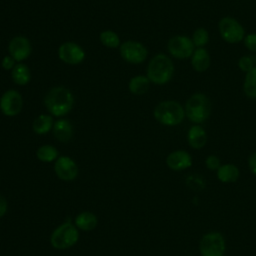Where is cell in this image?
<instances>
[{
	"instance_id": "cell-29",
	"label": "cell",
	"mask_w": 256,
	"mask_h": 256,
	"mask_svg": "<svg viewBox=\"0 0 256 256\" xmlns=\"http://www.w3.org/2000/svg\"><path fill=\"white\" fill-rule=\"evenodd\" d=\"M244 46L251 52H256V33H249L245 35L244 39Z\"/></svg>"
},
{
	"instance_id": "cell-8",
	"label": "cell",
	"mask_w": 256,
	"mask_h": 256,
	"mask_svg": "<svg viewBox=\"0 0 256 256\" xmlns=\"http://www.w3.org/2000/svg\"><path fill=\"white\" fill-rule=\"evenodd\" d=\"M167 49L170 55L176 59H188L191 58L195 46L190 37L175 35L168 40Z\"/></svg>"
},
{
	"instance_id": "cell-32",
	"label": "cell",
	"mask_w": 256,
	"mask_h": 256,
	"mask_svg": "<svg viewBox=\"0 0 256 256\" xmlns=\"http://www.w3.org/2000/svg\"><path fill=\"white\" fill-rule=\"evenodd\" d=\"M7 211V201L6 199L0 195V218L6 213Z\"/></svg>"
},
{
	"instance_id": "cell-2",
	"label": "cell",
	"mask_w": 256,
	"mask_h": 256,
	"mask_svg": "<svg viewBox=\"0 0 256 256\" xmlns=\"http://www.w3.org/2000/svg\"><path fill=\"white\" fill-rule=\"evenodd\" d=\"M174 63L165 54L155 55L148 63L147 77L151 83L164 85L168 83L174 74Z\"/></svg>"
},
{
	"instance_id": "cell-12",
	"label": "cell",
	"mask_w": 256,
	"mask_h": 256,
	"mask_svg": "<svg viewBox=\"0 0 256 256\" xmlns=\"http://www.w3.org/2000/svg\"><path fill=\"white\" fill-rule=\"evenodd\" d=\"M54 170L58 178L64 181H71L78 175V167L73 159L68 156H60L54 164Z\"/></svg>"
},
{
	"instance_id": "cell-16",
	"label": "cell",
	"mask_w": 256,
	"mask_h": 256,
	"mask_svg": "<svg viewBox=\"0 0 256 256\" xmlns=\"http://www.w3.org/2000/svg\"><path fill=\"white\" fill-rule=\"evenodd\" d=\"M190 62L192 65V68L199 73L205 72L208 70L210 63H211V58L210 54L205 48H195L191 58Z\"/></svg>"
},
{
	"instance_id": "cell-7",
	"label": "cell",
	"mask_w": 256,
	"mask_h": 256,
	"mask_svg": "<svg viewBox=\"0 0 256 256\" xmlns=\"http://www.w3.org/2000/svg\"><path fill=\"white\" fill-rule=\"evenodd\" d=\"M225 249L224 237L218 232L207 233L200 240L199 251L201 256H223Z\"/></svg>"
},
{
	"instance_id": "cell-17",
	"label": "cell",
	"mask_w": 256,
	"mask_h": 256,
	"mask_svg": "<svg viewBox=\"0 0 256 256\" xmlns=\"http://www.w3.org/2000/svg\"><path fill=\"white\" fill-rule=\"evenodd\" d=\"M53 134L60 142H68L73 135V128L67 119H59L53 125Z\"/></svg>"
},
{
	"instance_id": "cell-22",
	"label": "cell",
	"mask_w": 256,
	"mask_h": 256,
	"mask_svg": "<svg viewBox=\"0 0 256 256\" xmlns=\"http://www.w3.org/2000/svg\"><path fill=\"white\" fill-rule=\"evenodd\" d=\"M97 217L91 212H82L78 214L75 219L76 227L84 231H90L94 229L97 225Z\"/></svg>"
},
{
	"instance_id": "cell-21",
	"label": "cell",
	"mask_w": 256,
	"mask_h": 256,
	"mask_svg": "<svg viewBox=\"0 0 256 256\" xmlns=\"http://www.w3.org/2000/svg\"><path fill=\"white\" fill-rule=\"evenodd\" d=\"M54 122L51 115L41 114L39 115L32 124V129L36 134L43 135L48 133L53 128Z\"/></svg>"
},
{
	"instance_id": "cell-1",
	"label": "cell",
	"mask_w": 256,
	"mask_h": 256,
	"mask_svg": "<svg viewBox=\"0 0 256 256\" xmlns=\"http://www.w3.org/2000/svg\"><path fill=\"white\" fill-rule=\"evenodd\" d=\"M44 104L49 113L55 117H61L69 113L74 104L71 91L65 87H54L46 94Z\"/></svg>"
},
{
	"instance_id": "cell-13",
	"label": "cell",
	"mask_w": 256,
	"mask_h": 256,
	"mask_svg": "<svg viewBox=\"0 0 256 256\" xmlns=\"http://www.w3.org/2000/svg\"><path fill=\"white\" fill-rule=\"evenodd\" d=\"M8 51H9V55L15 61L20 62L28 58V56L31 54L32 47H31L30 41L26 37L16 36L12 38V40L9 42Z\"/></svg>"
},
{
	"instance_id": "cell-9",
	"label": "cell",
	"mask_w": 256,
	"mask_h": 256,
	"mask_svg": "<svg viewBox=\"0 0 256 256\" xmlns=\"http://www.w3.org/2000/svg\"><path fill=\"white\" fill-rule=\"evenodd\" d=\"M120 55L128 63L140 64L147 58L148 51L142 43L128 40L120 45Z\"/></svg>"
},
{
	"instance_id": "cell-27",
	"label": "cell",
	"mask_w": 256,
	"mask_h": 256,
	"mask_svg": "<svg viewBox=\"0 0 256 256\" xmlns=\"http://www.w3.org/2000/svg\"><path fill=\"white\" fill-rule=\"evenodd\" d=\"M238 67L241 71H243L244 73H247L255 67L254 61L250 56H242L238 60Z\"/></svg>"
},
{
	"instance_id": "cell-11",
	"label": "cell",
	"mask_w": 256,
	"mask_h": 256,
	"mask_svg": "<svg viewBox=\"0 0 256 256\" xmlns=\"http://www.w3.org/2000/svg\"><path fill=\"white\" fill-rule=\"evenodd\" d=\"M58 56L66 64L76 65L85 58V52L81 46L75 42H64L58 49Z\"/></svg>"
},
{
	"instance_id": "cell-18",
	"label": "cell",
	"mask_w": 256,
	"mask_h": 256,
	"mask_svg": "<svg viewBox=\"0 0 256 256\" xmlns=\"http://www.w3.org/2000/svg\"><path fill=\"white\" fill-rule=\"evenodd\" d=\"M240 171L234 164L227 163L221 165L217 170V178L223 183H233L238 180Z\"/></svg>"
},
{
	"instance_id": "cell-15",
	"label": "cell",
	"mask_w": 256,
	"mask_h": 256,
	"mask_svg": "<svg viewBox=\"0 0 256 256\" xmlns=\"http://www.w3.org/2000/svg\"><path fill=\"white\" fill-rule=\"evenodd\" d=\"M207 140V133L201 125L195 124L189 128L187 132V141L191 148L201 149L206 145Z\"/></svg>"
},
{
	"instance_id": "cell-5",
	"label": "cell",
	"mask_w": 256,
	"mask_h": 256,
	"mask_svg": "<svg viewBox=\"0 0 256 256\" xmlns=\"http://www.w3.org/2000/svg\"><path fill=\"white\" fill-rule=\"evenodd\" d=\"M79 233L77 228L71 223H63L57 227L50 238L51 245L55 249H68L78 241Z\"/></svg>"
},
{
	"instance_id": "cell-24",
	"label": "cell",
	"mask_w": 256,
	"mask_h": 256,
	"mask_svg": "<svg viewBox=\"0 0 256 256\" xmlns=\"http://www.w3.org/2000/svg\"><path fill=\"white\" fill-rule=\"evenodd\" d=\"M37 158L42 162H52L57 160L58 158V151L52 145H42L36 151Z\"/></svg>"
},
{
	"instance_id": "cell-30",
	"label": "cell",
	"mask_w": 256,
	"mask_h": 256,
	"mask_svg": "<svg viewBox=\"0 0 256 256\" xmlns=\"http://www.w3.org/2000/svg\"><path fill=\"white\" fill-rule=\"evenodd\" d=\"M14 66H15V60L10 55L5 56L2 59V67L5 70H12Z\"/></svg>"
},
{
	"instance_id": "cell-14",
	"label": "cell",
	"mask_w": 256,
	"mask_h": 256,
	"mask_svg": "<svg viewBox=\"0 0 256 256\" xmlns=\"http://www.w3.org/2000/svg\"><path fill=\"white\" fill-rule=\"evenodd\" d=\"M167 166L174 171H182L192 165V157L185 150H175L166 158Z\"/></svg>"
},
{
	"instance_id": "cell-3",
	"label": "cell",
	"mask_w": 256,
	"mask_h": 256,
	"mask_svg": "<svg viewBox=\"0 0 256 256\" xmlns=\"http://www.w3.org/2000/svg\"><path fill=\"white\" fill-rule=\"evenodd\" d=\"M211 101L207 95L201 92L192 94L185 103V116L194 124L205 122L211 114Z\"/></svg>"
},
{
	"instance_id": "cell-19",
	"label": "cell",
	"mask_w": 256,
	"mask_h": 256,
	"mask_svg": "<svg viewBox=\"0 0 256 256\" xmlns=\"http://www.w3.org/2000/svg\"><path fill=\"white\" fill-rule=\"evenodd\" d=\"M150 83L151 82L147 76L137 75L130 79L128 88L131 93L136 94V95H142L148 91V89L150 87Z\"/></svg>"
},
{
	"instance_id": "cell-25",
	"label": "cell",
	"mask_w": 256,
	"mask_h": 256,
	"mask_svg": "<svg viewBox=\"0 0 256 256\" xmlns=\"http://www.w3.org/2000/svg\"><path fill=\"white\" fill-rule=\"evenodd\" d=\"M191 39L195 48H204L209 42V32L204 27H199L193 32Z\"/></svg>"
},
{
	"instance_id": "cell-31",
	"label": "cell",
	"mask_w": 256,
	"mask_h": 256,
	"mask_svg": "<svg viewBox=\"0 0 256 256\" xmlns=\"http://www.w3.org/2000/svg\"><path fill=\"white\" fill-rule=\"evenodd\" d=\"M248 167L253 175L256 176V152L252 153L248 158Z\"/></svg>"
},
{
	"instance_id": "cell-23",
	"label": "cell",
	"mask_w": 256,
	"mask_h": 256,
	"mask_svg": "<svg viewBox=\"0 0 256 256\" xmlns=\"http://www.w3.org/2000/svg\"><path fill=\"white\" fill-rule=\"evenodd\" d=\"M243 92L249 99H256V66L249 72L245 73Z\"/></svg>"
},
{
	"instance_id": "cell-20",
	"label": "cell",
	"mask_w": 256,
	"mask_h": 256,
	"mask_svg": "<svg viewBox=\"0 0 256 256\" xmlns=\"http://www.w3.org/2000/svg\"><path fill=\"white\" fill-rule=\"evenodd\" d=\"M11 77L16 84L24 86L30 81L31 73L27 65L23 63H18L11 70Z\"/></svg>"
},
{
	"instance_id": "cell-4",
	"label": "cell",
	"mask_w": 256,
	"mask_h": 256,
	"mask_svg": "<svg viewBox=\"0 0 256 256\" xmlns=\"http://www.w3.org/2000/svg\"><path fill=\"white\" fill-rule=\"evenodd\" d=\"M154 118L164 126H177L185 116L184 107L175 100H165L156 105L153 111Z\"/></svg>"
},
{
	"instance_id": "cell-6",
	"label": "cell",
	"mask_w": 256,
	"mask_h": 256,
	"mask_svg": "<svg viewBox=\"0 0 256 256\" xmlns=\"http://www.w3.org/2000/svg\"><path fill=\"white\" fill-rule=\"evenodd\" d=\"M218 30L221 38L230 44L241 42L246 35L242 24L231 16H225L219 20Z\"/></svg>"
},
{
	"instance_id": "cell-10",
	"label": "cell",
	"mask_w": 256,
	"mask_h": 256,
	"mask_svg": "<svg viewBox=\"0 0 256 256\" xmlns=\"http://www.w3.org/2000/svg\"><path fill=\"white\" fill-rule=\"evenodd\" d=\"M22 96L13 89L5 91L0 98V110L5 116H16L22 109Z\"/></svg>"
},
{
	"instance_id": "cell-26",
	"label": "cell",
	"mask_w": 256,
	"mask_h": 256,
	"mask_svg": "<svg viewBox=\"0 0 256 256\" xmlns=\"http://www.w3.org/2000/svg\"><path fill=\"white\" fill-rule=\"evenodd\" d=\"M99 39L101 43L108 48H117L120 45V39L118 35L111 30H105L101 32Z\"/></svg>"
},
{
	"instance_id": "cell-28",
	"label": "cell",
	"mask_w": 256,
	"mask_h": 256,
	"mask_svg": "<svg viewBox=\"0 0 256 256\" xmlns=\"http://www.w3.org/2000/svg\"><path fill=\"white\" fill-rule=\"evenodd\" d=\"M205 166L209 169V170H212V171H217L218 168L221 166V162H220V159L218 156L216 155H209L206 157L205 159Z\"/></svg>"
}]
</instances>
